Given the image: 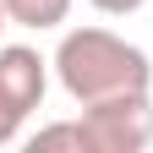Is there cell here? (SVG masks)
Wrapping results in <instances>:
<instances>
[{
  "mask_svg": "<svg viewBox=\"0 0 153 153\" xmlns=\"http://www.w3.org/2000/svg\"><path fill=\"white\" fill-rule=\"evenodd\" d=\"M55 76L76 104H99L115 93H148L153 60L148 49H137L109 27H66L55 44Z\"/></svg>",
  "mask_w": 153,
  "mask_h": 153,
  "instance_id": "cell-1",
  "label": "cell"
},
{
  "mask_svg": "<svg viewBox=\"0 0 153 153\" xmlns=\"http://www.w3.org/2000/svg\"><path fill=\"white\" fill-rule=\"evenodd\" d=\"M82 126L93 153H142L153 142V93H115L82 104Z\"/></svg>",
  "mask_w": 153,
  "mask_h": 153,
  "instance_id": "cell-2",
  "label": "cell"
},
{
  "mask_svg": "<svg viewBox=\"0 0 153 153\" xmlns=\"http://www.w3.org/2000/svg\"><path fill=\"white\" fill-rule=\"evenodd\" d=\"M49 66L55 60H44L33 44H0V99L11 109L33 115L49 93Z\"/></svg>",
  "mask_w": 153,
  "mask_h": 153,
  "instance_id": "cell-3",
  "label": "cell"
},
{
  "mask_svg": "<svg viewBox=\"0 0 153 153\" xmlns=\"http://www.w3.org/2000/svg\"><path fill=\"white\" fill-rule=\"evenodd\" d=\"M11 27H33V33H55L71 22V0H6Z\"/></svg>",
  "mask_w": 153,
  "mask_h": 153,
  "instance_id": "cell-4",
  "label": "cell"
},
{
  "mask_svg": "<svg viewBox=\"0 0 153 153\" xmlns=\"http://www.w3.org/2000/svg\"><path fill=\"white\" fill-rule=\"evenodd\" d=\"M27 148H33V153H38V148H76V153H93L82 115H76V120H55V126H38L33 137H27Z\"/></svg>",
  "mask_w": 153,
  "mask_h": 153,
  "instance_id": "cell-5",
  "label": "cell"
},
{
  "mask_svg": "<svg viewBox=\"0 0 153 153\" xmlns=\"http://www.w3.org/2000/svg\"><path fill=\"white\" fill-rule=\"evenodd\" d=\"M22 120H27L22 109H11L6 99H0V148H11L16 137H22Z\"/></svg>",
  "mask_w": 153,
  "mask_h": 153,
  "instance_id": "cell-6",
  "label": "cell"
},
{
  "mask_svg": "<svg viewBox=\"0 0 153 153\" xmlns=\"http://www.w3.org/2000/svg\"><path fill=\"white\" fill-rule=\"evenodd\" d=\"M93 11H104V16H131V11H142L148 0H88Z\"/></svg>",
  "mask_w": 153,
  "mask_h": 153,
  "instance_id": "cell-7",
  "label": "cell"
},
{
  "mask_svg": "<svg viewBox=\"0 0 153 153\" xmlns=\"http://www.w3.org/2000/svg\"><path fill=\"white\" fill-rule=\"evenodd\" d=\"M6 27H11V16H6V0H0V33H6Z\"/></svg>",
  "mask_w": 153,
  "mask_h": 153,
  "instance_id": "cell-8",
  "label": "cell"
}]
</instances>
